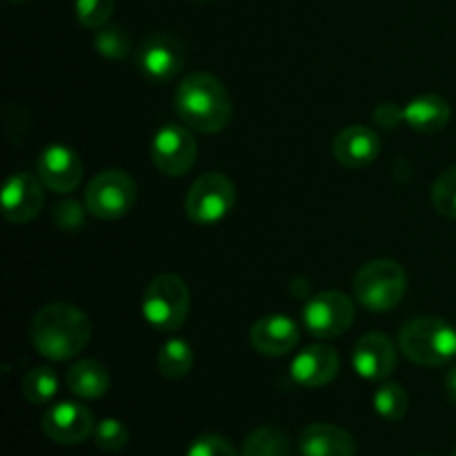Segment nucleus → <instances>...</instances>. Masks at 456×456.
<instances>
[{
	"label": "nucleus",
	"instance_id": "nucleus-4",
	"mask_svg": "<svg viewBox=\"0 0 456 456\" xmlns=\"http://www.w3.org/2000/svg\"><path fill=\"white\" fill-rule=\"evenodd\" d=\"M190 288L176 274H160L150 281L142 294L141 310L147 323L160 332H176L190 314Z\"/></svg>",
	"mask_w": 456,
	"mask_h": 456
},
{
	"label": "nucleus",
	"instance_id": "nucleus-10",
	"mask_svg": "<svg viewBox=\"0 0 456 456\" xmlns=\"http://www.w3.org/2000/svg\"><path fill=\"white\" fill-rule=\"evenodd\" d=\"M187 49L176 36L151 34L136 53V65L154 83L172 80L185 67Z\"/></svg>",
	"mask_w": 456,
	"mask_h": 456
},
{
	"label": "nucleus",
	"instance_id": "nucleus-9",
	"mask_svg": "<svg viewBox=\"0 0 456 456\" xmlns=\"http://www.w3.org/2000/svg\"><path fill=\"white\" fill-rule=\"evenodd\" d=\"M199 156L194 134L183 125H165L151 141V160L156 169L169 178L183 176L191 169Z\"/></svg>",
	"mask_w": 456,
	"mask_h": 456
},
{
	"label": "nucleus",
	"instance_id": "nucleus-33",
	"mask_svg": "<svg viewBox=\"0 0 456 456\" xmlns=\"http://www.w3.org/2000/svg\"><path fill=\"white\" fill-rule=\"evenodd\" d=\"M450 456H456V448H454V452H452V454H450Z\"/></svg>",
	"mask_w": 456,
	"mask_h": 456
},
{
	"label": "nucleus",
	"instance_id": "nucleus-17",
	"mask_svg": "<svg viewBox=\"0 0 456 456\" xmlns=\"http://www.w3.org/2000/svg\"><path fill=\"white\" fill-rule=\"evenodd\" d=\"M332 151L334 159H337L343 167L359 169L379 159L381 142H379V136L370 127H363V125H350V127L341 129V132L337 134Z\"/></svg>",
	"mask_w": 456,
	"mask_h": 456
},
{
	"label": "nucleus",
	"instance_id": "nucleus-14",
	"mask_svg": "<svg viewBox=\"0 0 456 456\" xmlns=\"http://www.w3.org/2000/svg\"><path fill=\"white\" fill-rule=\"evenodd\" d=\"M352 365L365 381H383L396 365V347L383 332H368L356 341Z\"/></svg>",
	"mask_w": 456,
	"mask_h": 456
},
{
	"label": "nucleus",
	"instance_id": "nucleus-8",
	"mask_svg": "<svg viewBox=\"0 0 456 456\" xmlns=\"http://www.w3.org/2000/svg\"><path fill=\"white\" fill-rule=\"evenodd\" d=\"M354 323V303L343 292H321L303 307V328L314 338H338Z\"/></svg>",
	"mask_w": 456,
	"mask_h": 456
},
{
	"label": "nucleus",
	"instance_id": "nucleus-26",
	"mask_svg": "<svg viewBox=\"0 0 456 456\" xmlns=\"http://www.w3.org/2000/svg\"><path fill=\"white\" fill-rule=\"evenodd\" d=\"M94 441L105 452H120L129 444V430L118 419H102L94 430Z\"/></svg>",
	"mask_w": 456,
	"mask_h": 456
},
{
	"label": "nucleus",
	"instance_id": "nucleus-6",
	"mask_svg": "<svg viewBox=\"0 0 456 456\" xmlns=\"http://www.w3.org/2000/svg\"><path fill=\"white\" fill-rule=\"evenodd\" d=\"M136 183L123 169L96 174L85 190V209L102 221L127 216L136 205Z\"/></svg>",
	"mask_w": 456,
	"mask_h": 456
},
{
	"label": "nucleus",
	"instance_id": "nucleus-31",
	"mask_svg": "<svg viewBox=\"0 0 456 456\" xmlns=\"http://www.w3.org/2000/svg\"><path fill=\"white\" fill-rule=\"evenodd\" d=\"M374 118H377V123L381 125V127L395 129L399 127V123H403V110H399V107L392 105V102H383V105L377 107V111H374Z\"/></svg>",
	"mask_w": 456,
	"mask_h": 456
},
{
	"label": "nucleus",
	"instance_id": "nucleus-12",
	"mask_svg": "<svg viewBox=\"0 0 456 456\" xmlns=\"http://www.w3.org/2000/svg\"><path fill=\"white\" fill-rule=\"evenodd\" d=\"M36 172L47 190L69 194L83 181V160L71 147L49 145L40 151Z\"/></svg>",
	"mask_w": 456,
	"mask_h": 456
},
{
	"label": "nucleus",
	"instance_id": "nucleus-29",
	"mask_svg": "<svg viewBox=\"0 0 456 456\" xmlns=\"http://www.w3.org/2000/svg\"><path fill=\"white\" fill-rule=\"evenodd\" d=\"M187 456H236V450L225 436L209 432V435H200L199 439L191 441Z\"/></svg>",
	"mask_w": 456,
	"mask_h": 456
},
{
	"label": "nucleus",
	"instance_id": "nucleus-16",
	"mask_svg": "<svg viewBox=\"0 0 456 456\" xmlns=\"http://www.w3.org/2000/svg\"><path fill=\"white\" fill-rule=\"evenodd\" d=\"M338 354L330 346H310L303 352H298L297 359L292 361V374L294 383L303 387H323L332 383L338 374Z\"/></svg>",
	"mask_w": 456,
	"mask_h": 456
},
{
	"label": "nucleus",
	"instance_id": "nucleus-19",
	"mask_svg": "<svg viewBox=\"0 0 456 456\" xmlns=\"http://www.w3.org/2000/svg\"><path fill=\"white\" fill-rule=\"evenodd\" d=\"M450 116H452V110L448 101L436 94H423L403 107V123H408L419 134L441 132L450 123Z\"/></svg>",
	"mask_w": 456,
	"mask_h": 456
},
{
	"label": "nucleus",
	"instance_id": "nucleus-24",
	"mask_svg": "<svg viewBox=\"0 0 456 456\" xmlns=\"http://www.w3.org/2000/svg\"><path fill=\"white\" fill-rule=\"evenodd\" d=\"M374 410L379 417L386 421H401L410 408L408 392L399 386V383H383L377 392H374Z\"/></svg>",
	"mask_w": 456,
	"mask_h": 456
},
{
	"label": "nucleus",
	"instance_id": "nucleus-13",
	"mask_svg": "<svg viewBox=\"0 0 456 456\" xmlns=\"http://www.w3.org/2000/svg\"><path fill=\"white\" fill-rule=\"evenodd\" d=\"M43 430L53 444L76 445L83 444L89 435H94V414L85 405L74 401H62L45 412Z\"/></svg>",
	"mask_w": 456,
	"mask_h": 456
},
{
	"label": "nucleus",
	"instance_id": "nucleus-3",
	"mask_svg": "<svg viewBox=\"0 0 456 456\" xmlns=\"http://www.w3.org/2000/svg\"><path fill=\"white\" fill-rule=\"evenodd\" d=\"M399 347L412 363L441 368L456 356V330L439 316H417L401 330Z\"/></svg>",
	"mask_w": 456,
	"mask_h": 456
},
{
	"label": "nucleus",
	"instance_id": "nucleus-5",
	"mask_svg": "<svg viewBox=\"0 0 456 456\" xmlns=\"http://www.w3.org/2000/svg\"><path fill=\"white\" fill-rule=\"evenodd\" d=\"M408 289V276L396 261L377 258L356 272L354 298L370 312H387L401 303Z\"/></svg>",
	"mask_w": 456,
	"mask_h": 456
},
{
	"label": "nucleus",
	"instance_id": "nucleus-28",
	"mask_svg": "<svg viewBox=\"0 0 456 456\" xmlns=\"http://www.w3.org/2000/svg\"><path fill=\"white\" fill-rule=\"evenodd\" d=\"M114 13V0H76V18L87 29H101Z\"/></svg>",
	"mask_w": 456,
	"mask_h": 456
},
{
	"label": "nucleus",
	"instance_id": "nucleus-25",
	"mask_svg": "<svg viewBox=\"0 0 456 456\" xmlns=\"http://www.w3.org/2000/svg\"><path fill=\"white\" fill-rule=\"evenodd\" d=\"M94 45H96L98 53L110 58V61H120V58L127 56L129 49H132L127 31H125L120 25H110V22L96 31Z\"/></svg>",
	"mask_w": 456,
	"mask_h": 456
},
{
	"label": "nucleus",
	"instance_id": "nucleus-7",
	"mask_svg": "<svg viewBox=\"0 0 456 456\" xmlns=\"http://www.w3.org/2000/svg\"><path fill=\"white\" fill-rule=\"evenodd\" d=\"M236 187L225 174L208 172L196 178L185 199V212L199 225H214L223 221L234 208Z\"/></svg>",
	"mask_w": 456,
	"mask_h": 456
},
{
	"label": "nucleus",
	"instance_id": "nucleus-30",
	"mask_svg": "<svg viewBox=\"0 0 456 456\" xmlns=\"http://www.w3.org/2000/svg\"><path fill=\"white\" fill-rule=\"evenodd\" d=\"M53 223L65 232H78L85 225V212L76 200H62L53 208Z\"/></svg>",
	"mask_w": 456,
	"mask_h": 456
},
{
	"label": "nucleus",
	"instance_id": "nucleus-23",
	"mask_svg": "<svg viewBox=\"0 0 456 456\" xmlns=\"http://www.w3.org/2000/svg\"><path fill=\"white\" fill-rule=\"evenodd\" d=\"M22 396L29 401L31 405H45L56 396L58 392V377L52 368L43 365V368H34L25 374L22 379Z\"/></svg>",
	"mask_w": 456,
	"mask_h": 456
},
{
	"label": "nucleus",
	"instance_id": "nucleus-20",
	"mask_svg": "<svg viewBox=\"0 0 456 456\" xmlns=\"http://www.w3.org/2000/svg\"><path fill=\"white\" fill-rule=\"evenodd\" d=\"M110 372L101 361H78L67 372V387L80 399H101L110 390Z\"/></svg>",
	"mask_w": 456,
	"mask_h": 456
},
{
	"label": "nucleus",
	"instance_id": "nucleus-18",
	"mask_svg": "<svg viewBox=\"0 0 456 456\" xmlns=\"http://www.w3.org/2000/svg\"><path fill=\"white\" fill-rule=\"evenodd\" d=\"M303 456H354V436L332 423H312L298 441Z\"/></svg>",
	"mask_w": 456,
	"mask_h": 456
},
{
	"label": "nucleus",
	"instance_id": "nucleus-1",
	"mask_svg": "<svg viewBox=\"0 0 456 456\" xmlns=\"http://www.w3.org/2000/svg\"><path fill=\"white\" fill-rule=\"evenodd\" d=\"M31 346L49 361H69L87 347L92 323L71 303H49L31 321Z\"/></svg>",
	"mask_w": 456,
	"mask_h": 456
},
{
	"label": "nucleus",
	"instance_id": "nucleus-32",
	"mask_svg": "<svg viewBox=\"0 0 456 456\" xmlns=\"http://www.w3.org/2000/svg\"><path fill=\"white\" fill-rule=\"evenodd\" d=\"M445 396L450 399V403L456 405V368L445 374Z\"/></svg>",
	"mask_w": 456,
	"mask_h": 456
},
{
	"label": "nucleus",
	"instance_id": "nucleus-22",
	"mask_svg": "<svg viewBox=\"0 0 456 456\" xmlns=\"http://www.w3.org/2000/svg\"><path fill=\"white\" fill-rule=\"evenodd\" d=\"M240 456H289V439L276 428H258L245 439Z\"/></svg>",
	"mask_w": 456,
	"mask_h": 456
},
{
	"label": "nucleus",
	"instance_id": "nucleus-27",
	"mask_svg": "<svg viewBox=\"0 0 456 456\" xmlns=\"http://www.w3.org/2000/svg\"><path fill=\"white\" fill-rule=\"evenodd\" d=\"M432 205L444 216L456 218V167H450L436 178L432 187Z\"/></svg>",
	"mask_w": 456,
	"mask_h": 456
},
{
	"label": "nucleus",
	"instance_id": "nucleus-21",
	"mask_svg": "<svg viewBox=\"0 0 456 456\" xmlns=\"http://www.w3.org/2000/svg\"><path fill=\"white\" fill-rule=\"evenodd\" d=\"M156 365H159V372L165 379L178 381V379L190 374L191 365H194V350L183 338H169V341H165L160 346Z\"/></svg>",
	"mask_w": 456,
	"mask_h": 456
},
{
	"label": "nucleus",
	"instance_id": "nucleus-11",
	"mask_svg": "<svg viewBox=\"0 0 456 456\" xmlns=\"http://www.w3.org/2000/svg\"><path fill=\"white\" fill-rule=\"evenodd\" d=\"M3 216L9 223H29L40 214L45 205L43 181L31 176L29 172H16L7 178L3 187Z\"/></svg>",
	"mask_w": 456,
	"mask_h": 456
},
{
	"label": "nucleus",
	"instance_id": "nucleus-2",
	"mask_svg": "<svg viewBox=\"0 0 456 456\" xmlns=\"http://www.w3.org/2000/svg\"><path fill=\"white\" fill-rule=\"evenodd\" d=\"M176 111L190 129L216 134L230 125L234 107L230 92L216 76L191 74L178 85Z\"/></svg>",
	"mask_w": 456,
	"mask_h": 456
},
{
	"label": "nucleus",
	"instance_id": "nucleus-15",
	"mask_svg": "<svg viewBox=\"0 0 456 456\" xmlns=\"http://www.w3.org/2000/svg\"><path fill=\"white\" fill-rule=\"evenodd\" d=\"M301 330L289 316L267 314L252 325L249 343L263 356H285L298 346Z\"/></svg>",
	"mask_w": 456,
	"mask_h": 456
}]
</instances>
